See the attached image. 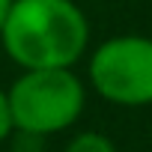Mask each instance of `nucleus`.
I'll return each instance as SVG.
<instances>
[{
    "mask_svg": "<svg viewBox=\"0 0 152 152\" xmlns=\"http://www.w3.org/2000/svg\"><path fill=\"white\" fill-rule=\"evenodd\" d=\"M15 131V122H12V107H9V96L6 90L0 87V143H6Z\"/></svg>",
    "mask_w": 152,
    "mask_h": 152,
    "instance_id": "obj_5",
    "label": "nucleus"
},
{
    "mask_svg": "<svg viewBox=\"0 0 152 152\" xmlns=\"http://www.w3.org/2000/svg\"><path fill=\"white\" fill-rule=\"evenodd\" d=\"M63 152H119V149L113 137H107L104 131H78L69 137Z\"/></svg>",
    "mask_w": 152,
    "mask_h": 152,
    "instance_id": "obj_4",
    "label": "nucleus"
},
{
    "mask_svg": "<svg viewBox=\"0 0 152 152\" xmlns=\"http://www.w3.org/2000/svg\"><path fill=\"white\" fill-rule=\"evenodd\" d=\"M12 6V0H0V30H3V21H6V12Z\"/></svg>",
    "mask_w": 152,
    "mask_h": 152,
    "instance_id": "obj_6",
    "label": "nucleus"
},
{
    "mask_svg": "<svg viewBox=\"0 0 152 152\" xmlns=\"http://www.w3.org/2000/svg\"><path fill=\"white\" fill-rule=\"evenodd\" d=\"M90 18L75 0H12L0 48L21 69H75L90 51Z\"/></svg>",
    "mask_w": 152,
    "mask_h": 152,
    "instance_id": "obj_1",
    "label": "nucleus"
},
{
    "mask_svg": "<svg viewBox=\"0 0 152 152\" xmlns=\"http://www.w3.org/2000/svg\"><path fill=\"white\" fill-rule=\"evenodd\" d=\"M87 87L107 104L137 110L152 104V36L116 33L87 51Z\"/></svg>",
    "mask_w": 152,
    "mask_h": 152,
    "instance_id": "obj_3",
    "label": "nucleus"
},
{
    "mask_svg": "<svg viewBox=\"0 0 152 152\" xmlns=\"http://www.w3.org/2000/svg\"><path fill=\"white\" fill-rule=\"evenodd\" d=\"M6 96L15 131L48 140L84 116L90 87L75 69H27L6 87Z\"/></svg>",
    "mask_w": 152,
    "mask_h": 152,
    "instance_id": "obj_2",
    "label": "nucleus"
}]
</instances>
